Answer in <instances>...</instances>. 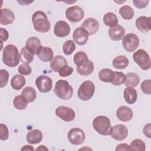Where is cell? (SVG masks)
I'll return each instance as SVG.
<instances>
[{
	"label": "cell",
	"mask_w": 151,
	"mask_h": 151,
	"mask_svg": "<svg viewBox=\"0 0 151 151\" xmlns=\"http://www.w3.org/2000/svg\"><path fill=\"white\" fill-rule=\"evenodd\" d=\"M2 61L9 67L17 66L20 60L19 54L17 47L13 44L6 45L2 52Z\"/></svg>",
	"instance_id": "obj_1"
},
{
	"label": "cell",
	"mask_w": 151,
	"mask_h": 151,
	"mask_svg": "<svg viewBox=\"0 0 151 151\" xmlns=\"http://www.w3.org/2000/svg\"><path fill=\"white\" fill-rule=\"evenodd\" d=\"M32 22L35 31L45 33L50 31L51 24L46 14L41 11H35L32 15Z\"/></svg>",
	"instance_id": "obj_2"
},
{
	"label": "cell",
	"mask_w": 151,
	"mask_h": 151,
	"mask_svg": "<svg viewBox=\"0 0 151 151\" xmlns=\"http://www.w3.org/2000/svg\"><path fill=\"white\" fill-rule=\"evenodd\" d=\"M54 92L60 99L66 100L71 98L73 94V88L67 81L58 80L55 83Z\"/></svg>",
	"instance_id": "obj_3"
},
{
	"label": "cell",
	"mask_w": 151,
	"mask_h": 151,
	"mask_svg": "<svg viewBox=\"0 0 151 151\" xmlns=\"http://www.w3.org/2000/svg\"><path fill=\"white\" fill-rule=\"evenodd\" d=\"M93 128L99 134L104 136L110 135L111 126L110 119L105 116H98L92 123Z\"/></svg>",
	"instance_id": "obj_4"
},
{
	"label": "cell",
	"mask_w": 151,
	"mask_h": 151,
	"mask_svg": "<svg viewBox=\"0 0 151 151\" xmlns=\"http://www.w3.org/2000/svg\"><path fill=\"white\" fill-rule=\"evenodd\" d=\"M134 61L143 70L150 68V58L148 53L143 49H139L133 54Z\"/></svg>",
	"instance_id": "obj_5"
},
{
	"label": "cell",
	"mask_w": 151,
	"mask_h": 151,
	"mask_svg": "<svg viewBox=\"0 0 151 151\" xmlns=\"http://www.w3.org/2000/svg\"><path fill=\"white\" fill-rule=\"evenodd\" d=\"M95 91V86L94 83L87 80L84 81L79 87L77 95L80 99L83 101H87L92 98Z\"/></svg>",
	"instance_id": "obj_6"
},
{
	"label": "cell",
	"mask_w": 151,
	"mask_h": 151,
	"mask_svg": "<svg viewBox=\"0 0 151 151\" xmlns=\"http://www.w3.org/2000/svg\"><path fill=\"white\" fill-rule=\"evenodd\" d=\"M139 38L138 36L133 33L126 34L122 38V45L127 52H133L139 45Z\"/></svg>",
	"instance_id": "obj_7"
},
{
	"label": "cell",
	"mask_w": 151,
	"mask_h": 151,
	"mask_svg": "<svg viewBox=\"0 0 151 151\" xmlns=\"http://www.w3.org/2000/svg\"><path fill=\"white\" fill-rule=\"evenodd\" d=\"M84 16V12L82 8L74 5L68 7L65 11V17L68 21L72 22L80 21Z\"/></svg>",
	"instance_id": "obj_8"
},
{
	"label": "cell",
	"mask_w": 151,
	"mask_h": 151,
	"mask_svg": "<svg viewBox=\"0 0 151 151\" xmlns=\"http://www.w3.org/2000/svg\"><path fill=\"white\" fill-rule=\"evenodd\" d=\"M68 141L74 145H80L85 140L86 136L83 130L80 128H73L67 134Z\"/></svg>",
	"instance_id": "obj_9"
},
{
	"label": "cell",
	"mask_w": 151,
	"mask_h": 151,
	"mask_svg": "<svg viewBox=\"0 0 151 151\" xmlns=\"http://www.w3.org/2000/svg\"><path fill=\"white\" fill-rule=\"evenodd\" d=\"M55 114L64 122H69L73 121L76 116L74 111L68 107L60 106L55 111Z\"/></svg>",
	"instance_id": "obj_10"
},
{
	"label": "cell",
	"mask_w": 151,
	"mask_h": 151,
	"mask_svg": "<svg viewBox=\"0 0 151 151\" xmlns=\"http://www.w3.org/2000/svg\"><path fill=\"white\" fill-rule=\"evenodd\" d=\"M36 86L41 93H48L52 87V81L50 77L42 75L40 76L35 80Z\"/></svg>",
	"instance_id": "obj_11"
},
{
	"label": "cell",
	"mask_w": 151,
	"mask_h": 151,
	"mask_svg": "<svg viewBox=\"0 0 151 151\" xmlns=\"http://www.w3.org/2000/svg\"><path fill=\"white\" fill-rule=\"evenodd\" d=\"M110 135L114 140L122 141L127 137L128 135V129L124 124H117L111 127Z\"/></svg>",
	"instance_id": "obj_12"
},
{
	"label": "cell",
	"mask_w": 151,
	"mask_h": 151,
	"mask_svg": "<svg viewBox=\"0 0 151 151\" xmlns=\"http://www.w3.org/2000/svg\"><path fill=\"white\" fill-rule=\"evenodd\" d=\"M88 36L89 35L87 31L82 27L77 28L73 34L74 41L79 45L86 44L88 41Z\"/></svg>",
	"instance_id": "obj_13"
},
{
	"label": "cell",
	"mask_w": 151,
	"mask_h": 151,
	"mask_svg": "<svg viewBox=\"0 0 151 151\" xmlns=\"http://www.w3.org/2000/svg\"><path fill=\"white\" fill-rule=\"evenodd\" d=\"M70 32V25L64 21H57L54 27V33L58 37H64Z\"/></svg>",
	"instance_id": "obj_14"
},
{
	"label": "cell",
	"mask_w": 151,
	"mask_h": 151,
	"mask_svg": "<svg viewBox=\"0 0 151 151\" xmlns=\"http://www.w3.org/2000/svg\"><path fill=\"white\" fill-rule=\"evenodd\" d=\"M99 27L98 21L93 18L86 19L81 25V27L85 29L90 35L96 34L99 31Z\"/></svg>",
	"instance_id": "obj_15"
},
{
	"label": "cell",
	"mask_w": 151,
	"mask_h": 151,
	"mask_svg": "<svg viewBox=\"0 0 151 151\" xmlns=\"http://www.w3.org/2000/svg\"><path fill=\"white\" fill-rule=\"evenodd\" d=\"M25 47L34 55H37L40 48L42 47L40 40L35 36L31 37L27 39Z\"/></svg>",
	"instance_id": "obj_16"
},
{
	"label": "cell",
	"mask_w": 151,
	"mask_h": 151,
	"mask_svg": "<svg viewBox=\"0 0 151 151\" xmlns=\"http://www.w3.org/2000/svg\"><path fill=\"white\" fill-rule=\"evenodd\" d=\"M135 25L136 28L142 32H146L151 29L150 17L146 16H140L138 17L135 21Z\"/></svg>",
	"instance_id": "obj_17"
},
{
	"label": "cell",
	"mask_w": 151,
	"mask_h": 151,
	"mask_svg": "<svg viewBox=\"0 0 151 151\" xmlns=\"http://www.w3.org/2000/svg\"><path fill=\"white\" fill-rule=\"evenodd\" d=\"M116 116L122 122H128L133 117L132 110L127 106H120L116 111Z\"/></svg>",
	"instance_id": "obj_18"
},
{
	"label": "cell",
	"mask_w": 151,
	"mask_h": 151,
	"mask_svg": "<svg viewBox=\"0 0 151 151\" xmlns=\"http://www.w3.org/2000/svg\"><path fill=\"white\" fill-rule=\"evenodd\" d=\"M124 28L120 25H117L110 27L109 29V35L113 41H120L122 40L125 34Z\"/></svg>",
	"instance_id": "obj_19"
},
{
	"label": "cell",
	"mask_w": 151,
	"mask_h": 151,
	"mask_svg": "<svg viewBox=\"0 0 151 151\" xmlns=\"http://www.w3.org/2000/svg\"><path fill=\"white\" fill-rule=\"evenodd\" d=\"M94 68L93 63L88 59L80 65L77 66V71L81 76H87L93 73Z\"/></svg>",
	"instance_id": "obj_20"
},
{
	"label": "cell",
	"mask_w": 151,
	"mask_h": 151,
	"mask_svg": "<svg viewBox=\"0 0 151 151\" xmlns=\"http://www.w3.org/2000/svg\"><path fill=\"white\" fill-rule=\"evenodd\" d=\"M15 20V15L14 12L8 9L2 8L1 10L0 23L3 25H7L12 24Z\"/></svg>",
	"instance_id": "obj_21"
},
{
	"label": "cell",
	"mask_w": 151,
	"mask_h": 151,
	"mask_svg": "<svg viewBox=\"0 0 151 151\" xmlns=\"http://www.w3.org/2000/svg\"><path fill=\"white\" fill-rule=\"evenodd\" d=\"M68 64L67 60L62 55H57L50 61V68L54 72H58L64 66Z\"/></svg>",
	"instance_id": "obj_22"
},
{
	"label": "cell",
	"mask_w": 151,
	"mask_h": 151,
	"mask_svg": "<svg viewBox=\"0 0 151 151\" xmlns=\"http://www.w3.org/2000/svg\"><path fill=\"white\" fill-rule=\"evenodd\" d=\"M42 133L38 129H34L29 131L26 136L27 141L30 144H37L42 139Z\"/></svg>",
	"instance_id": "obj_23"
},
{
	"label": "cell",
	"mask_w": 151,
	"mask_h": 151,
	"mask_svg": "<svg viewBox=\"0 0 151 151\" xmlns=\"http://www.w3.org/2000/svg\"><path fill=\"white\" fill-rule=\"evenodd\" d=\"M38 57L42 62L51 61L54 57L52 50L48 47H42L38 52Z\"/></svg>",
	"instance_id": "obj_24"
},
{
	"label": "cell",
	"mask_w": 151,
	"mask_h": 151,
	"mask_svg": "<svg viewBox=\"0 0 151 151\" xmlns=\"http://www.w3.org/2000/svg\"><path fill=\"white\" fill-rule=\"evenodd\" d=\"M123 96L126 102L128 104H134L137 98V93L136 90L133 87H127L124 90Z\"/></svg>",
	"instance_id": "obj_25"
},
{
	"label": "cell",
	"mask_w": 151,
	"mask_h": 151,
	"mask_svg": "<svg viewBox=\"0 0 151 151\" xmlns=\"http://www.w3.org/2000/svg\"><path fill=\"white\" fill-rule=\"evenodd\" d=\"M129 59L125 55H118L112 61L113 67L118 70H123L126 68L129 65Z\"/></svg>",
	"instance_id": "obj_26"
},
{
	"label": "cell",
	"mask_w": 151,
	"mask_h": 151,
	"mask_svg": "<svg viewBox=\"0 0 151 151\" xmlns=\"http://www.w3.org/2000/svg\"><path fill=\"white\" fill-rule=\"evenodd\" d=\"M140 82V77L139 75L135 73H129L126 75L124 80L125 86L130 87H135Z\"/></svg>",
	"instance_id": "obj_27"
},
{
	"label": "cell",
	"mask_w": 151,
	"mask_h": 151,
	"mask_svg": "<svg viewBox=\"0 0 151 151\" xmlns=\"http://www.w3.org/2000/svg\"><path fill=\"white\" fill-rule=\"evenodd\" d=\"M114 76V71L109 68L101 69L99 73V78L103 81L106 83H111L113 81Z\"/></svg>",
	"instance_id": "obj_28"
},
{
	"label": "cell",
	"mask_w": 151,
	"mask_h": 151,
	"mask_svg": "<svg viewBox=\"0 0 151 151\" xmlns=\"http://www.w3.org/2000/svg\"><path fill=\"white\" fill-rule=\"evenodd\" d=\"M26 80L25 78L21 75L16 74L11 80V85L12 87L15 90H21L25 84Z\"/></svg>",
	"instance_id": "obj_29"
},
{
	"label": "cell",
	"mask_w": 151,
	"mask_h": 151,
	"mask_svg": "<svg viewBox=\"0 0 151 151\" xmlns=\"http://www.w3.org/2000/svg\"><path fill=\"white\" fill-rule=\"evenodd\" d=\"M21 95L26 99L28 103L33 102L37 97V93L35 90L30 87H25L21 91Z\"/></svg>",
	"instance_id": "obj_30"
},
{
	"label": "cell",
	"mask_w": 151,
	"mask_h": 151,
	"mask_svg": "<svg viewBox=\"0 0 151 151\" xmlns=\"http://www.w3.org/2000/svg\"><path fill=\"white\" fill-rule=\"evenodd\" d=\"M104 24L108 27H114L118 24V18L116 15L111 12H107L103 17V19Z\"/></svg>",
	"instance_id": "obj_31"
},
{
	"label": "cell",
	"mask_w": 151,
	"mask_h": 151,
	"mask_svg": "<svg viewBox=\"0 0 151 151\" xmlns=\"http://www.w3.org/2000/svg\"><path fill=\"white\" fill-rule=\"evenodd\" d=\"M19 57L21 61L24 64H30L34 58V54L31 52L25 47H23L21 50Z\"/></svg>",
	"instance_id": "obj_32"
},
{
	"label": "cell",
	"mask_w": 151,
	"mask_h": 151,
	"mask_svg": "<svg viewBox=\"0 0 151 151\" xmlns=\"http://www.w3.org/2000/svg\"><path fill=\"white\" fill-rule=\"evenodd\" d=\"M134 11L132 7L129 5H124L120 8L119 14L121 17L126 20L131 19L134 16Z\"/></svg>",
	"instance_id": "obj_33"
},
{
	"label": "cell",
	"mask_w": 151,
	"mask_h": 151,
	"mask_svg": "<svg viewBox=\"0 0 151 151\" xmlns=\"http://www.w3.org/2000/svg\"><path fill=\"white\" fill-rule=\"evenodd\" d=\"M14 106L18 110H22L26 109L28 104V101L22 96H17L13 100Z\"/></svg>",
	"instance_id": "obj_34"
},
{
	"label": "cell",
	"mask_w": 151,
	"mask_h": 151,
	"mask_svg": "<svg viewBox=\"0 0 151 151\" xmlns=\"http://www.w3.org/2000/svg\"><path fill=\"white\" fill-rule=\"evenodd\" d=\"M146 146L145 142L139 139H134L129 145L130 150L136 151H145Z\"/></svg>",
	"instance_id": "obj_35"
},
{
	"label": "cell",
	"mask_w": 151,
	"mask_h": 151,
	"mask_svg": "<svg viewBox=\"0 0 151 151\" xmlns=\"http://www.w3.org/2000/svg\"><path fill=\"white\" fill-rule=\"evenodd\" d=\"M88 60V57L86 53H85L83 51H78L77 52L73 58L74 63V64L78 66L81 64L83 63L86 61V60Z\"/></svg>",
	"instance_id": "obj_36"
},
{
	"label": "cell",
	"mask_w": 151,
	"mask_h": 151,
	"mask_svg": "<svg viewBox=\"0 0 151 151\" xmlns=\"http://www.w3.org/2000/svg\"><path fill=\"white\" fill-rule=\"evenodd\" d=\"M76 50V45L72 40L66 41L63 45V51L65 55L71 54Z\"/></svg>",
	"instance_id": "obj_37"
},
{
	"label": "cell",
	"mask_w": 151,
	"mask_h": 151,
	"mask_svg": "<svg viewBox=\"0 0 151 151\" xmlns=\"http://www.w3.org/2000/svg\"><path fill=\"white\" fill-rule=\"evenodd\" d=\"M126 75L120 71H114V76L111 84L114 86H120L124 83Z\"/></svg>",
	"instance_id": "obj_38"
},
{
	"label": "cell",
	"mask_w": 151,
	"mask_h": 151,
	"mask_svg": "<svg viewBox=\"0 0 151 151\" xmlns=\"http://www.w3.org/2000/svg\"><path fill=\"white\" fill-rule=\"evenodd\" d=\"M9 78V73L7 70L4 69H1L0 70V87L2 88L5 87L8 82Z\"/></svg>",
	"instance_id": "obj_39"
},
{
	"label": "cell",
	"mask_w": 151,
	"mask_h": 151,
	"mask_svg": "<svg viewBox=\"0 0 151 151\" xmlns=\"http://www.w3.org/2000/svg\"><path fill=\"white\" fill-rule=\"evenodd\" d=\"M74 70L73 68L66 65L65 66H64L63 67H62L58 71V74L59 76L63 77H68L69 76H70L73 72Z\"/></svg>",
	"instance_id": "obj_40"
},
{
	"label": "cell",
	"mask_w": 151,
	"mask_h": 151,
	"mask_svg": "<svg viewBox=\"0 0 151 151\" xmlns=\"http://www.w3.org/2000/svg\"><path fill=\"white\" fill-rule=\"evenodd\" d=\"M18 71L22 75L27 76L31 73L32 69L29 64H21L18 68Z\"/></svg>",
	"instance_id": "obj_41"
},
{
	"label": "cell",
	"mask_w": 151,
	"mask_h": 151,
	"mask_svg": "<svg viewBox=\"0 0 151 151\" xmlns=\"http://www.w3.org/2000/svg\"><path fill=\"white\" fill-rule=\"evenodd\" d=\"M142 91L146 94L150 95L151 94V81L150 80H144L140 86Z\"/></svg>",
	"instance_id": "obj_42"
},
{
	"label": "cell",
	"mask_w": 151,
	"mask_h": 151,
	"mask_svg": "<svg viewBox=\"0 0 151 151\" xmlns=\"http://www.w3.org/2000/svg\"><path fill=\"white\" fill-rule=\"evenodd\" d=\"M9 137V132L7 126L3 124H0V139L1 140H6Z\"/></svg>",
	"instance_id": "obj_43"
},
{
	"label": "cell",
	"mask_w": 151,
	"mask_h": 151,
	"mask_svg": "<svg viewBox=\"0 0 151 151\" xmlns=\"http://www.w3.org/2000/svg\"><path fill=\"white\" fill-rule=\"evenodd\" d=\"M133 2L134 5V6L139 8V9H142L146 8L149 3V1H133Z\"/></svg>",
	"instance_id": "obj_44"
},
{
	"label": "cell",
	"mask_w": 151,
	"mask_h": 151,
	"mask_svg": "<svg viewBox=\"0 0 151 151\" xmlns=\"http://www.w3.org/2000/svg\"><path fill=\"white\" fill-rule=\"evenodd\" d=\"M0 32H1V42L2 43L3 41H5L8 40L9 37V34L6 29H4L2 28H0Z\"/></svg>",
	"instance_id": "obj_45"
},
{
	"label": "cell",
	"mask_w": 151,
	"mask_h": 151,
	"mask_svg": "<svg viewBox=\"0 0 151 151\" xmlns=\"http://www.w3.org/2000/svg\"><path fill=\"white\" fill-rule=\"evenodd\" d=\"M150 123H148L146 124L143 129V132L144 134L148 138L151 137V130H150Z\"/></svg>",
	"instance_id": "obj_46"
},
{
	"label": "cell",
	"mask_w": 151,
	"mask_h": 151,
	"mask_svg": "<svg viewBox=\"0 0 151 151\" xmlns=\"http://www.w3.org/2000/svg\"><path fill=\"white\" fill-rule=\"evenodd\" d=\"M116 151H119V150H130L129 149V146L126 143H120L118 145L116 149Z\"/></svg>",
	"instance_id": "obj_47"
},
{
	"label": "cell",
	"mask_w": 151,
	"mask_h": 151,
	"mask_svg": "<svg viewBox=\"0 0 151 151\" xmlns=\"http://www.w3.org/2000/svg\"><path fill=\"white\" fill-rule=\"evenodd\" d=\"M21 150H34V148L33 146L31 145H25L21 148Z\"/></svg>",
	"instance_id": "obj_48"
},
{
	"label": "cell",
	"mask_w": 151,
	"mask_h": 151,
	"mask_svg": "<svg viewBox=\"0 0 151 151\" xmlns=\"http://www.w3.org/2000/svg\"><path fill=\"white\" fill-rule=\"evenodd\" d=\"M36 150H48V149L44 145H40L36 149Z\"/></svg>",
	"instance_id": "obj_49"
},
{
	"label": "cell",
	"mask_w": 151,
	"mask_h": 151,
	"mask_svg": "<svg viewBox=\"0 0 151 151\" xmlns=\"http://www.w3.org/2000/svg\"><path fill=\"white\" fill-rule=\"evenodd\" d=\"M18 3H19V4H21L22 5H25V4H30V3H31V2H32L33 1H31V2H29V1H17Z\"/></svg>",
	"instance_id": "obj_50"
}]
</instances>
